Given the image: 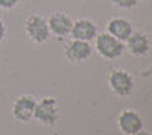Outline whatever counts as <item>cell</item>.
<instances>
[{"mask_svg": "<svg viewBox=\"0 0 152 135\" xmlns=\"http://www.w3.org/2000/svg\"><path fill=\"white\" fill-rule=\"evenodd\" d=\"M59 117V105L55 97H43L37 102L34 118L43 126H53Z\"/></svg>", "mask_w": 152, "mask_h": 135, "instance_id": "obj_1", "label": "cell"}, {"mask_svg": "<svg viewBox=\"0 0 152 135\" xmlns=\"http://www.w3.org/2000/svg\"><path fill=\"white\" fill-rule=\"evenodd\" d=\"M94 40H96V50H97V53L102 58H105V59H116V58L122 56V53L125 50L123 41L114 38V36L110 35L108 32L97 33V36Z\"/></svg>", "mask_w": 152, "mask_h": 135, "instance_id": "obj_2", "label": "cell"}, {"mask_svg": "<svg viewBox=\"0 0 152 135\" xmlns=\"http://www.w3.org/2000/svg\"><path fill=\"white\" fill-rule=\"evenodd\" d=\"M24 32L29 36V40L37 44L46 43L50 36L47 20L37 14H32L26 18V21H24Z\"/></svg>", "mask_w": 152, "mask_h": 135, "instance_id": "obj_3", "label": "cell"}, {"mask_svg": "<svg viewBox=\"0 0 152 135\" xmlns=\"http://www.w3.org/2000/svg\"><path fill=\"white\" fill-rule=\"evenodd\" d=\"M108 83H110V88L114 91V94H117L120 97L129 96L134 90V79L125 70H113L108 79Z\"/></svg>", "mask_w": 152, "mask_h": 135, "instance_id": "obj_4", "label": "cell"}, {"mask_svg": "<svg viewBox=\"0 0 152 135\" xmlns=\"http://www.w3.org/2000/svg\"><path fill=\"white\" fill-rule=\"evenodd\" d=\"M35 105H37V99L34 96L31 94L20 96L12 105V115L18 121H29L34 117Z\"/></svg>", "mask_w": 152, "mask_h": 135, "instance_id": "obj_5", "label": "cell"}, {"mask_svg": "<svg viewBox=\"0 0 152 135\" xmlns=\"http://www.w3.org/2000/svg\"><path fill=\"white\" fill-rule=\"evenodd\" d=\"M93 53V47L88 41L82 40H72L66 46V58L72 62H84Z\"/></svg>", "mask_w": 152, "mask_h": 135, "instance_id": "obj_6", "label": "cell"}, {"mask_svg": "<svg viewBox=\"0 0 152 135\" xmlns=\"http://www.w3.org/2000/svg\"><path fill=\"white\" fill-rule=\"evenodd\" d=\"M70 35L73 36V40H82L90 43L97 36V26L90 18H79L73 21Z\"/></svg>", "mask_w": 152, "mask_h": 135, "instance_id": "obj_7", "label": "cell"}, {"mask_svg": "<svg viewBox=\"0 0 152 135\" xmlns=\"http://www.w3.org/2000/svg\"><path fill=\"white\" fill-rule=\"evenodd\" d=\"M72 24H73L72 18L67 14H64V12H53L47 20L50 33H53L55 36H59V38L70 35Z\"/></svg>", "mask_w": 152, "mask_h": 135, "instance_id": "obj_8", "label": "cell"}, {"mask_svg": "<svg viewBox=\"0 0 152 135\" xmlns=\"http://www.w3.org/2000/svg\"><path fill=\"white\" fill-rule=\"evenodd\" d=\"M117 125H119V129L123 134L132 135V134L138 132L140 129H143V118L140 117V114H137L135 111L126 109V111H123L119 115Z\"/></svg>", "mask_w": 152, "mask_h": 135, "instance_id": "obj_9", "label": "cell"}, {"mask_svg": "<svg viewBox=\"0 0 152 135\" xmlns=\"http://www.w3.org/2000/svg\"><path fill=\"white\" fill-rule=\"evenodd\" d=\"M107 32L110 35H113L114 38H117V40L125 43L131 36V33L134 32V28L126 18L114 17L107 23Z\"/></svg>", "mask_w": 152, "mask_h": 135, "instance_id": "obj_10", "label": "cell"}, {"mask_svg": "<svg viewBox=\"0 0 152 135\" xmlns=\"http://www.w3.org/2000/svg\"><path fill=\"white\" fill-rule=\"evenodd\" d=\"M126 47H128V50L132 56H145L149 52L151 43L146 33L140 30H134L129 38L126 40Z\"/></svg>", "mask_w": 152, "mask_h": 135, "instance_id": "obj_11", "label": "cell"}, {"mask_svg": "<svg viewBox=\"0 0 152 135\" xmlns=\"http://www.w3.org/2000/svg\"><path fill=\"white\" fill-rule=\"evenodd\" d=\"M111 3L120 9H131L138 3V0H111Z\"/></svg>", "mask_w": 152, "mask_h": 135, "instance_id": "obj_12", "label": "cell"}, {"mask_svg": "<svg viewBox=\"0 0 152 135\" xmlns=\"http://www.w3.org/2000/svg\"><path fill=\"white\" fill-rule=\"evenodd\" d=\"M17 5H18V0H0V9H5V11L14 9Z\"/></svg>", "mask_w": 152, "mask_h": 135, "instance_id": "obj_13", "label": "cell"}, {"mask_svg": "<svg viewBox=\"0 0 152 135\" xmlns=\"http://www.w3.org/2000/svg\"><path fill=\"white\" fill-rule=\"evenodd\" d=\"M5 36H6V24L2 18H0V43L5 40Z\"/></svg>", "mask_w": 152, "mask_h": 135, "instance_id": "obj_14", "label": "cell"}, {"mask_svg": "<svg viewBox=\"0 0 152 135\" xmlns=\"http://www.w3.org/2000/svg\"><path fill=\"white\" fill-rule=\"evenodd\" d=\"M132 135H151V132H148V131H145V129H140L138 132H135V134H132Z\"/></svg>", "mask_w": 152, "mask_h": 135, "instance_id": "obj_15", "label": "cell"}]
</instances>
